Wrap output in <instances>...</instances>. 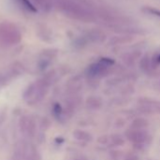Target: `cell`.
Listing matches in <instances>:
<instances>
[{"instance_id":"cell-1","label":"cell","mask_w":160,"mask_h":160,"mask_svg":"<svg viewBox=\"0 0 160 160\" xmlns=\"http://www.w3.org/2000/svg\"><path fill=\"white\" fill-rule=\"evenodd\" d=\"M51 84L52 82L47 76L31 83L24 91L23 94L24 101L28 105H36L39 103L47 95Z\"/></svg>"},{"instance_id":"cell-2","label":"cell","mask_w":160,"mask_h":160,"mask_svg":"<svg viewBox=\"0 0 160 160\" xmlns=\"http://www.w3.org/2000/svg\"><path fill=\"white\" fill-rule=\"evenodd\" d=\"M13 160H41L38 149L27 142H19L16 143L14 152H13Z\"/></svg>"},{"instance_id":"cell-3","label":"cell","mask_w":160,"mask_h":160,"mask_svg":"<svg viewBox=\"0 0 160 160\" xmlns=\"http://www.w3.org/2000/svg\"><path fill=\"white\" fill-rule=\"evenodd\" d=\"M112 65H113V61L112 59L102 58L99 62L91 65L87 68V71H86L87 76L89 78H92V79L98 78V77H102V76L106 75L109 68Z\"/></svg>"},{"instance_id":"cell-4","label":"cell","mask_w":160,"mask_h":160,"mask_svg":"<svg viewBox=\"0 0 160 160\" xmlns=\"http://www.w3.org/2000/svg\"><path fill=\"white\" fill-rule=\"evenodd\" d=\"M126 137L128 141L133 142L134 145H139V144L145 145L150 141V135L146 129L129 128L126 132Z\"/></svg>"},{"instance_id":"cell-5","label":"cell","mask_w":160,"mask_h":160,"mask_svg":"<svg viewBox=\"0 0 160 160\" xmlns=\"http://www.w3.org/2000/svg\"><path fill=\"white\" fill-rule=\"evenodd\" d=\"M139 111L145 114L160 113V101L150 98L139 99Z\"/></svg>"},{"instance_id":"cell-6","label":"cell","mask_w":160,"mask_h":160,"mask_svg":"<svg viewBox=\"0 0 160 160\" xmlns=\"http://www.w3.org/2000/svg\"><path fill=\"white\" fill-rule=\"evenodd\" d=\"M22 134L26 138H33L36 133V122L31 116H22L19 123Z\"/></svg>"},{"instance_id":"cell-7","label":"cell","mask_w":160,"mask_h":160,"mask_svg":"<svg viewBox=\"0 0 160 160\" xmlns=\"http://www.w3.org/2000/svg\"><path fill=\"white\" fill-rule=\"evenodd\" d=\"M102 98L99 97H89L86 99V106L90 110H99L102 107Z\"/></svg>"},{"instance_id":"cell-8","label":"cell","mask_w":160,"mask_h":160,"mask_svg":"<svg viewBox=\"0 0 160 160\" xmlns=\"http://www.w3.org/2000/svg\"><path fill=\"white\" fill-rule=\"evenodd\" d=\"M14 1L18 5V7L24 11H27V12H36L37 11V8L29 0H14Z\"/></svg>"},{"instance_id":"cell-9","label":"cell","mask_w":160,"mask_h":160,"mask_svg":"<svg viewBox=\"0 0 160 160\" xmlns=\"http://www.w3.org/2000/svg\"><path fill=\"white\" fill-rule=\"evenodd\" d=\"M73 137L80 142H91L93 140V137L90 133L80 129H77L73 132Z\"/></svg>"},{"instance_id":"cell-10","label":"cell","mask_w":160,"mask_h":160,"mask_svg":"<svg viewBox=\"0 0 160 160\" xmlns=\"http://www.w3.org/2000/svg\"><path fill=\"white\" fill-rule=\"evenodd\" d=\"M149 123L146 119L144 118H136L135 120L132 121L130 125V128L132 129H145L148 127Z\"/></svg>"},{"instance_id":"cell-11","label":"cell","mask_w":160,"mask_h":160,"mask_svg":"<svg viewBox=\"0 0 160 160\" xmlns=\"http://www.w3.org/2000/svg\"><path fill=\"white\" fill-rule=\"evenodd\" d=\"M109 143L113 146H121L125 143V140L120 134H112L109 136Z\"/></svg>"},{"instance_id":"cell-12","label":"cell","mask_w":160,"mask_h":160,"mask_svg":"<svg viewBox=\"0 0 160 160\" xmlns=\"http://www.w3.org/2000/svg\"><path fill=\"white\" fill-rule=\"evenodd\" d=\"M52 113L54 115V117L58 120H61L62 118H65L64 115V109L62 108V106L59 103H55L52 107Z\"/></svg>"},{"instance_id":"cell-13","label":"cell","mask_w":160,"mask_h":160,"mask_svg":"<svg viewBox=\"0 0 160 160\" xmlns=\"http://www.w3.org/2000/svg\"><path fill=\"white\" fill-rule=\"evenodd\" d=\"M124 160H139V158L136 156V155H134V154H129V155H128L127 157H126V158Z\"/></svg>"},{"instance_id":"cell-14","label":"cell","mask_w":160,"mask_h":160,"mask_svg":"<svg viewBox=\"0 0 160 160\" xmlns=\"http://www.w3.org/2000/svg\"><path fill=\"white\" fill-rule=\"evenodd\" d=\"M75 160H86V159H83V158H79V159H75Z\"/></svg>"}]
</instances>
